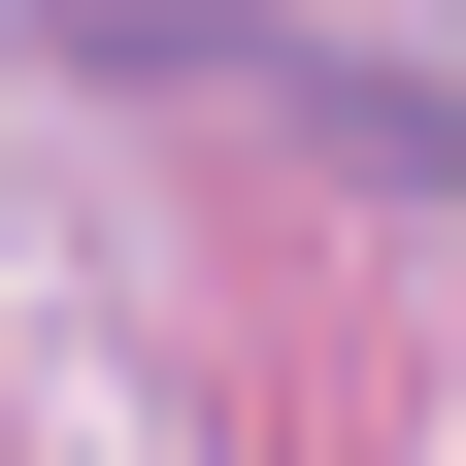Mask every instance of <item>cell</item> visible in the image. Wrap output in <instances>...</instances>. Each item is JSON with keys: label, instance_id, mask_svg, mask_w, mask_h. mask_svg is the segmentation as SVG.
Masks as SVG:
<instances>
[{"label": "cell", "instance_id": "obj_1", "mask_svg": "<svg viewBox=\"0 0 466 466\" xmlns=\"http://www.w3.org/2000/svg\"><path fill=\"white\" fill-rule=\"evenodd\" d=\"M34 34H67V67H267L300 0H34Z\"/></svg>", "mask_w": 466, "mask_h": 466}]
</instances>
